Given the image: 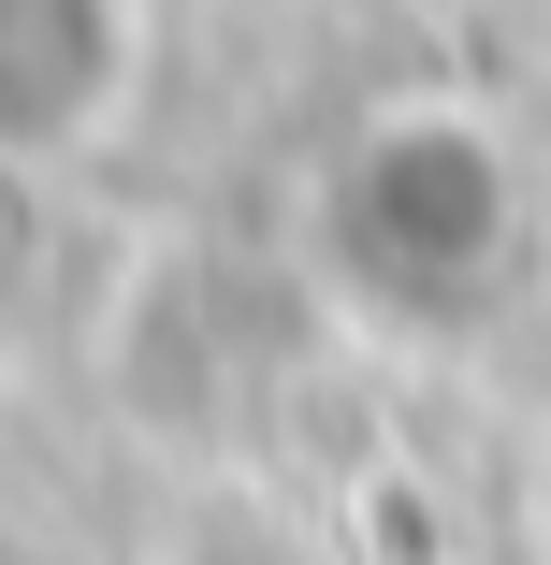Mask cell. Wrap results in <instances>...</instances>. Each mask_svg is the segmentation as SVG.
<instances>
[{
    "mask_svg": "<svg viewBox=\"0 0 551 565\" xmlns=\"http://www.w3.org/2000/svg\"><path fill=\"white\" fill-rule=\"evenodd\" d=\"M290 276L335 333H363L392 363L479 349L537 276V174L508 146V117L435 102V87L363 102L290 203Z\"/></svg>",
    "mask_w": 551,
    "mask_h": 565,
    "instance_id": "obj_1",
    "label": "cell"
},
{
    "mask_svg": "<svg viewBox=\"0 0 551 565\" xmlns=\"http://www.w3.org/2000/svg\"><path fill=\"white\" fill-rule=\"evenodd\" d=\"M146 0H0V174H73L146 117Z\"/></svg>",
    "mask_w": 551,
    "mask_h": 565,
    "instance_id": "obj_2",
    "label": "cell"
},
{
    "mask_svg": "<svg viewBox=\"0 0 551 565\" xmlns=\"http://www.w3.org/2000/svg\"><path fill=\"white\" fill-rule=\"evenodd\" d=\"M421 565H494V551H421Z\"/></svg>",
    "mask_w": 551,
    "mask_h": 565,
    "instance_id": "obj_3",
    "label": "cell"
}]
</instances>
